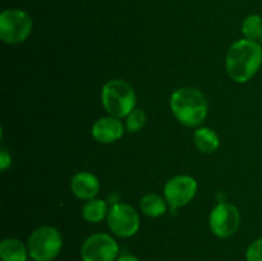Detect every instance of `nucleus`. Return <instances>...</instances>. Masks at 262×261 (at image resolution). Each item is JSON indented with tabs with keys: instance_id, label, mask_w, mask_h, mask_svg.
Masks as SVG:
<instances>
[{
	"instance_id": "obj_1",
	"label": "nucleus",
	"mask_w": 262,
	"mask_h": 261,
	"mask_svg": "<svg viewBox=\"0 0 262 261\" xmlns=\"http://www.w3.org/2000/svg\"><path fill=\"white\" fill-rule=\"evenodd\" d=\"M227 72L238 83L250 81L262 67V46L257 41L242 38L232 44L227 53Z\"/></svg>"
},
{
	"instance_id": "obj_2",
	"label": "nucleus",
	"mask_w": 262,
	"mask_h": 261,
	"mask_svg": "<svg viewBox=\"0 0 262 261\" xmlns=\"http://www.w3.org/2000/svg\"><path fill=\"white\" fill-rule=\"evenodd\" d=\"M170 109L179 123L186 127H197L207 117L209 104L200 90L181 87L171 94Z\"/></svg>"
},
{
	"instance_id": "obj_3",
	"label": "nucleus",
	"mask_w": 262,
	"mask_h": 261,
	"mask_svg": "<svg viewBox=\"0 0 262 261\" xmlns=\"http://www.w3.org/2000/svg\"><path fill=\"white\" fill-rule=\"evenodd\" d=\"M101 102L107 114L120 119L136 107V92L127 82L112 79L102 87Z\"/></svg>"
},
{
	"instance_id": "obj_4",
	"label": "nucleus",
	"mask_w": 262,
	"mask_h": 261,
	"mask_svg": "<svg viewBox=\"0 0 262 261\" xmlns=\"http://www.w3.org/2000/svg\"><path fill=\"white\" fill-rule=\"evenodd\" d=\"M27 247L33 261H53L60 253L63 238L56 228L45 225L31 233Z\"/></svg>"
},
{
	"instance_id": "obj_5",
	"label": "nucleus",
	"mask_w": 262,
	"mask_h": 261,
	"mask_svg": "<svg viewBox=\"0 0 262 261\" xmlns=\"http://www.w3.org/2000/svg\"><path fill=\"white\" fill-rule=\"evenodd\" d=\"M32 32V18L20 9H5L0 14V38L15 45L27 40Z\"/></svg>"
},
{
	"instance_id": "obj_6",
	"label": "nucleus",
	"mask_w": 262,
	"mask_h": 261,
	"mask_svg": "<svg viewBox=\"0 0 262 261\" xmlns=\"http://www.w3.org/2000/svg\"><path fill=\"white\" fill-rule=\"evenodd\" d=\"M82 261H117L119 246L112 235L95 233L84 240L81 247Z\"/></svg>"
},
{
	"instance_id": "obj_7",
	"label": "nucleus",
	"mask_w": 262,
	"mask_h": 261,
	"mask_svg": "<svg viewBox=\"0 0 262 261\" xmlns=\"http://www.w3.org/2000/svg\"><path fill=\"white\" fill-rule=\"evenodd\" d=\"M107 227L115 235L122 238L133 237L140 229V216L130 205L114 204L107 212Z\"/></svg>"
},
{
	"instance_id": "obj_8",
	"label": "nucleus",
	"mask_w": 262,
	"mask_h": 261,
	"mask_svg": "<svg viewBox=\"0 0 262 261\" xmlns=\"http://www.w3.org/2000/svg\"><path fill=\"white\" fill-rule=\"evenodd\" d=\"M197 193V182L191 176H177L169 179L164 187V197L170 207L171 214L179 207L192 201Z\"/></svg>"
},
{
	"instance_id": "obj_9",
	"label": "nucleus",
	"mask_w": 262,
	"mask_h": 261,
	"mask_svg": "<svg viewBox=\"0 0 262 261\" xmlns=\"http://www.w3.org/2000/svg\"><path fill=\"white\" fill-rule=\"evenodd\" d=\"M210 229L216 237L229 238L238 230L241 215L237 207L228 202H220L212 209L209 219Z\"/></svg>"
},
{
	"instance_id": "obj_10",
	"label": "nucleus",
	"mask_w": 262,
	"mask_h": 261,
	"mask_svg": "<svg viewBox=\"0 0 262 261\" xmlns=\"http://www.w3.org/2000/svg\"><path fill=\"white\" fill-rule=\"evenodd\" d=\"M124 133V127L119 118L109 117L100 118L92 125V136L101 143H113L120 140Z\"/></svg>"
},
{
	"instance_id": "obj_11",
	"label": "nucleus",
	"mask_w": 262,
	"mask_h": 261,
	"mask_svg": "<svg viewBox=\"0 0 262 261\" xmlns=\"http://www.w3.org/2000/svg\"><path fill=\"white\" fill-rule=\"evenodd\" d=\"M72 192L81 200H92L100 191V182L96 176L89 171H79L71 181Z\"/></svg>"
},
{
	"instance_id": "obj_12",
	"label": "nucleus",
	"mask_w": 262,
	"mask_h": 261,
	"mask_svg": "<svg viewBox=\"0 0 262 261\" xmlns=\"http://www.w3.org/2000/svg\"><path fill=\"white\" fill-rule=\"evenodd\" d=\"M28 257V247L17 238H5L0 243L2 261H27Z\"/></svg>"
},
{
	"instance_id": "obj_13",
	"label": "nucleus",
	"mask_w": 262,
	"mask_h": 261,
	"mask_svg": "<svg viewBox=\"0 0 262 261\" xmlns=\"http://www.w3.org/2000/svg\"><path fill=\"white\" fill-rule=\"evenodd\" d=\"M194 145L199 148L201 153L204 154H211L214 151L217 150L220 145L219 136L216 135L215 130H212L211 128L202 127L194 132L193 136Z\"/></svg>"
},
{
	"instance_id": "obj_14",
	"label": "nucleus",
	"mask_w": 262,
	"mask_h": 261,
	"mask_svg": "<svg viewBox=\"0 0 262 261\" xmlns=\"http://www.w3.org/2000/svg\"><path fill=\"white\" fill-rule=\"evenodd\" d=\"M166 200L156 193H147L141 199V211L150 217H159L165 214Z\"/></svg>"
},
{
	"instance_id": "obj_15",
	"label": "nucleus",
	"mask_w": 262,
	"mask_h": 261,
	"mask_svg": "<svg viewBox=\"0 0 262 261\" xmlns=\"http://www.w3.org/2000/svg\"><path fill=\"white\" fill-rule=\"evenodd\" d=\"M107 212L109 210L106 202L100 199L89 200L82 209V215L89 223H100L107 216Z\"/></svg>"
},
{
	"instance_id": "obj_16",
	"label": "nucleus",
	"mask_w": 262,
	"mask_h": 261,
	"mask_svg": "<svg viewBox=\"0 0 262 261\" xmlns=\"http://www.w3.org/2000/svg\"><path fill=\"white\" fill-rule=\"evenodd\" d=\"M242 33L248 40L256 41L262 35V18L258 14L248 15L242 23Z\"/></svg>"
},
{
	"instance_id": "obj_17",
	"label": "nucleus",
	"mask_w": 262,
	"mask_h": 261,
	"mask_svg": "<svg viewBox=\"0 0 262 261\" xmlns=\"http://www.w3.org/2000/svg\"><path fill=\"white\" fill-rule=\"evenodd\" d=\"M145 123H146V114L143 113V110L135 107V109L127 115L125 127H127L128 132L130 133L138 132V130L145 125Z\"/></svg>"
},
{
	"instance_id": "obj_18",
	"label": "nucleus",
	"mask_w": 262,
	"mask_h": 261,
	"mask_svg": "<svg viewBox=\"0 0 262 261\" xmlns=\"http://www.w3.org/2000/svg\"><path fill=\"white\" fill-rule=\"evenodd\" d=\"M247 261H262V237L253 241L246 251Z\"/></svg>"
},
{
	"instance_id": "obj_19",
	"label": "nucleus",
	"mask_w": 262,
	"mask_h": 261,
	"mask_svg": "<svg viewBox=\"0 0 262 261\" xmlns=\"http://www.w3.org/2000/svg\"><path fill=\"white\" fill-rule=\"evenodd\" d=\"M10 164H12V158H10V155L5 150H2V153H0V169H2L3 171H5L9 168Z\"/></svg>"
},
{
	"instance_id": "obj_20",
	"label": "nucleus",
	"mask_w": 262,
	"mask_h": 261,
	"mask_svg": "<svg viewBox=\"0 0 262 261\" xmlns=\"http://www.w3.org/2000/svg\"><path fill=\"white\" fill-rule=\"evenodd\" d=\"M117 261H141V260L138 257H136V256L130 255V253H124V255L119 256Z\"/></svg>"
},
{
	"instance_id": "obj_21",
	"label": "nucleus",
	"mask_w": 262,
	"mask_h": 261,
	"mask_svg": "<svg viewBox=\"0 0 262 261\" xmlns=\"http://www.w3.org/2000/svg\"><path fill=\"white\" fill-rule=\"evenodd\" d=\"M260 45L262 46V35H261V37H260Z\"/></svg>"
},
{
	"instance_id": "obj_22",
	"label": "nucleus",
	"mask_w": 262,
	"mask_h": 261,
	"mask_svg": "<svg viewBox=\"0 0 262 261\" xmlns=\"http://www.w3.org/2000/svg\"><path fill=\"white\" fill-rule=\"evenodd\" d=\"M261 69H262V67H261Z\"/></svg>"
}]
</instances>
